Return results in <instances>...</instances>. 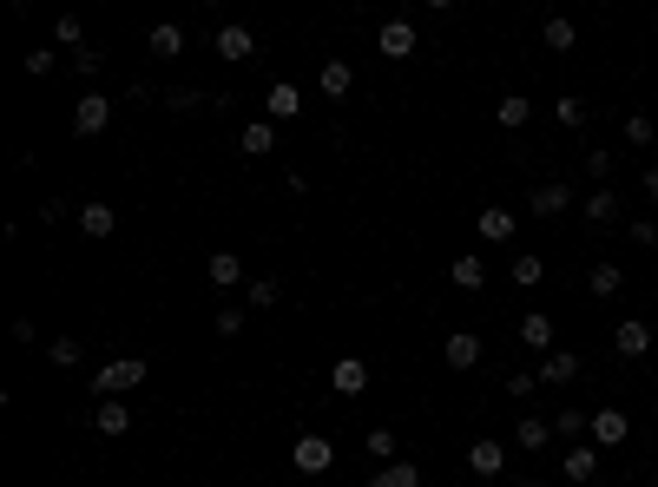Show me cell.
Returning <instances> with one entry per match:
<instances>
[{
  "label": "cell",
  "instance_id": "cell-1",
  "mask_svg": "<svg viewBox=\"0 0 658 487\" xmlns=\"http://www.w3.org/2000/svg\"><path fill=\"white\" fill-rule=\"evenodd\" d=\"M145 389V356H112L106 369H93V395L99 402H119V395Z\"/></svg>",
  "mask_w": 658,
  "mask_h": 487
},
{
  "label": "cell",
  "instance_id": "cell-2",
  "mask_svg": "<svg viewBox=\"0 0 658 487\" xmlns=\"http://www.w3.org/2000/svg\"><path fill=\"white\" fill-rule=\"evenodd\" d=\"M580 198H573V178H547V185H533V198H527V211L533 218H560V211H573Z\"/></svg>",
  "mask_w": 658,
  "mask_h": 487
},
{
  "label": "cell",
  "instance_id": "cell-3",
  "mask_svg": "<svg viewBox=\"0 0 658 487\" xmlns=\"http://www.w3.org/2000/svg\"><path fill=\"white\" fill-rule=\"evenodd\" d=\"M290 461H297V474H329V461H336V441H329V435H297Z\"/></svg>",
  "mask_w": 658,
  "mask_h": 487
},
{
  "label": "cell",
  "instance_id": "cell-4",
  "mask_svg": "<svg viewBox=\"0 0 658 487\" xmlns=\"http://www.w3.org/2000/svg\"><path fill=\"white\" fill-rule=\"evenodd\" d=\"M106 126H112V99L106 93L73 99V132H79V139H93V132H106Z\"/></svg>",
  "mask_w": 658,
  "mask_h": 487
},
{
  "label": "cell",
  "instance_id": "cell-5",
  "mask_svg": "<svg viewBox=\"0 0 658 487\" xmlns=\"http://www.w3.org/2000/svg\"><path fill=\"white\" fill-rule=\"evenodd\" d=\"M580 369H586V362L573 356V349H553V356H540V362H533V376H540V389H566V382L580 376Z\"/></svg>",
  "mask_w": 658,
  "mask_h": 487
},
{
  "label": "cell",
  "instance_id": "cell-6",
  "mask_svg": "<svg viewBox=\"0 0 658 487\" xmlns=\"http://www.w3.org/2000/svg\"><path fill=\"white\" fill-rule=\"evenodd\" d=\"M376 47L389 53V60H408V53L422 47V33H415V20H382V33H376Z\"/></svg>",
  "mask_w": 658,
  "mask_h": 487
},
{
  "label": "cell",
  "instance_id": "cell-7",
  "mask_svg": "<svg viewBox=\"0 0 658 487\" xmlns=\"http://www.w3.org/2000/svg\"><path fill=\"white\" fill-rule=\"evenodd\" d=\"M329 389H336V395H362V389H369V362H362V356H336V362H329Z\"/></svg>",
  "mask_w": 658,
  "mask_h": 487
},
{
  "label": "cell",
  "instance_id": "cell-8",
  "mask_svg": "<svg viewBox=\"0 0 658 487\" xmlns=\"http://www.w3.org/2000/svg\"><path fill=\"white\" fill-rule=\"evenodd\" d=\"M468 474H481V481H494V474H507V448H501L494 435H481V441L468 448Z\"/></svg>",
  "mask_w": 658,
  "mask_h": 487
},
{
  "label": "cell",
  "instance_id": "cell-9",
  "mask_svg": "<svg viewBox=\"0 0 658 487\" xmlns=\"http://www.w3.org/2000/svg\"><path fill=\"white\" fill-rule=\"evenodd\" d=\"M580 218L599 224V231H606V224H619V191H612V185H593V191H586V205H580Z\"/></svg>",
  "mask_w": 658,
  "mask_h": 487
},
{
  "label": "cell",
  "instance_id": "cell-10",
  "mask_svg": "<svg viewBox=\"0 0 658 487\" xmlns=\"http://www.w3.org/2000/svg\"><path fill=\"white\" fill-rule=\"evenodd\" d=\"M626 435H632V422L619 409H593V448H626Z\"/></svg>",
  "mask_w": 658,
  "mask_h": 487
},
{
  "label": "cell",
  "instance_id": "cell-11",
  "mask_svg": "<svg viewBox=\"0 0 658 487\" xmlns=\"http://www.w3.org/2000/svg\"><path fill=\"white\" fill-rule=\"evenodd\" d=\"M612 349H619V356H632V362H639L645 349H652V330H645L639 316H619V330H612Z\"/></svg>",
  "mask_w": 658,
  "mask_h": 487
},
{
  "label": "cell",
  "instance_id": "cell-12",
  "mask_svg": "<svg viewBox=\"0 0 658 487\" xmlns=\"http://www.w3.org/2000/svg\"><path fill=\"white\" fill-rule=\"evenodd\" d=\"M586 435H593V415H586V409H573V402H566V409L553 415V441H566V448H580Z\"/></svg>",
  "mask_w": 658,
  "mask_h": 487
},
{
  "label": "cell",
  "instance_id": "cell-13",
  "mask_svg": "<svg viewBox=\"0 0 658 487\" xmlns=\"http://www.w3.org/2000/svg\"><path fill=\"white\" fill-rule=\"evenodd\" d=\"M514 441H520V455H540L553 441V415H520L514 422Z\"/></svg>",
  "mask_w": 658,
  "mask_h": 487
},
{
  "label": "cell",
  "instance_id": "cell-14",
  "mask_svg": "<svg viewBox=\"0 0 658 487\" xmlns=\"http://www.w3.org/2000/svg\"><path fill=\"white\" fill-rule=\"evenodd\" d=\"M514 224H520V218H514L507 205H487L481 218H474V231H481L487 244H514Z\"/></svg>",
  "mask_w": 658,
  "mask_h": 487
},
{
  "label": "cell",
  "instance_id": "cell-15",
  "mask_svg": "<svg viewBox=\"0 0 658 487\" xmlns=\"http://www.w3.org/2000/svg\"><path fill=\"white\" fill-rule=\"evenodd\" d=\"M73 218H79V231H86V237H112V224H119V211H112L106 198H86V205H79Z\"/></svg>",
  "mask_w": 658,
  "mask_h": 487
},
{
  "label": "cell",
  "instance_id": "cell-16",
  "mask_svg": "<svg viewBox=\"0 0 658 487\" xmlns=\"http://www.w3.org/2000/svg\"><path fill=\"white\" fill-rule=\"evenodd\" d=\"M264 112H270V126H277V119H297V112H303V93L290 86V79H277V86L264 93Z\"/></svg>",
  "mask_w": 658,
  "mask_h": 487
},
{
  "label": "cell",
  "instance_id": "cell-17",
  "mask_svg": "<svg viewBox=\"0 0 658 487\" xmlns=\"http://www.w3.org/2000/svg\"><path fill=\"white\" fill-rule=\"evenodd\" d=\"M520 343L540 349V356H553V316L547 310H527V316H520Z\"/></svg>",
  "mask_w": 658,
  "mask_h": 487
},
{
  "label": "cell",
  "instance_id": "cell-18",
  "mask_svg": "<svg viewBox=\"0 0 658 487\" xmlns=\"http://www.w3.org/2000/svg\"><path fill=\"white\" fill-rule=\"evenodd\" d=\"M441 356H448V369H474V362H481V336H474V330H455L448 343H441Z\"/></svg>",
  "mask_w": 658,
  "mask_h": 487
},
{
  "label": "cell",
  "instance_id": "cell-19",
  "mask_svg": "<svg viewBox=\"0 0 658 487\" xmlns=\"http://www.w3.org/2000/svg\"><path fill=\"white\" fill-rule=\"evenodd\" d=\"M251 53H257L251 27H237V20H231V27H218V60H251Z\"/></svg>",
  "mask_w": 658,
  "mask_h": 487
},
{
  "label": "cell",
  "instance_id": "cell-20",
  "mask_svg": "<svg viewBox=\"0 0 658 487\" xmlns=\"http://www.w3.org/2000/svg\"><path fill=\"white\" fill-rule=\"evenodd\" d=\"M527 119H533V99L527 93H507L501 106H494V126H501V132H520Z\"/></svg>",
  "mask_w": 658,
  "mask_h": 487
},
{
  "label": "cell",
  "instance_id": "cell-21",
  "mask_svg": "<svg viewBox=\"0 0 658 487\" xmlns=\"http://www.w3.org/2000/svg\"><path fill=\"white\" fill-rule=\"evenodd\" d=\"M204 277L218 283V290H231V283H244V257H237V251H211V264H204Z\"/></svg>",
  "mask_w": 658,
  "mask_h": 487
},
{
  "label": "cell",
  "instance_id": "cell-22",
  "mask_svg": "<svg viewBox=\"0 0 658 487\" xmlns=\"http://www.w3.org/2000/svg\"><path fill=\"white\" fill-rule=\"evenodd\" d=\"M237 145H244V158H270V152H277V126H270V119H251Z\"/></svg>",
  "mask_w": 658,
  "mask_h": 487
},
{
  "label": "cell",
  "instance_id": "cell-23",
  "mask_svg": "<svg viewBox=\"0 0 658 487\" xmlns=\"http://www.w3.org/2000/svg\"><path fill=\"white\" fill-rule=\"evenodd\" d=\"M448 283H455V290H481V283H487V264H481L474 251H461L455 264H448Z\"/></svg>",
  "mask_w": 658,
  "mask_h": 487
},
{
  "label": "cell",
  "instance_id": "cell-24",
  "mask_svg": "<svg viewBox=\"0 0 658 487\" xmlns=\"http://www.w3.org/2000/svg\"><path fill=\"white\" fill-rule=\"evenodd\" d=\"M93 428H99V435H126L132 409H126V402H93Z\"/></svg>",
  "mask_w": 658,
  "mask_h": 487
},
{
  "label": "cell",
  "instance_id": "cell-25",
  "mask_svg": "<svg viewBox=\"0 0 658 487\" xmlns=\"http://www.w3.org/2000/svg\"><path fill=\"white\" fill-rule=\"evenodd\" d=\"M316 86H323L329 99H349V86H356V73H349V60H323V73H316Z\"/></svg>",
  "mask_w": 658,
  "mask_h": 487
},
{
  "label": "cell",
  "instance_id": "cell-26",
  "mask_svg": "<svg viewBox=\"0 0 658 487\" xmlns=\"http://www.w3.org/2000/svg\"><path fill=\"white\" fill-rule=\"evenodd\" d=\"M362 487H422V474H415V461H389V468H376Z\"/></svg>",
  "mask_w": 658,
  "mask_h": 487
},
{
  "label": "cell",
  "instance_id": "cell-27",
  "mask_svg": "<svg viewBox=\"0 0 658 487\" xmlns=\"http://www.w3.org/2000/svg\"><path fill=\"white\" fill-rule=\"evenodd\" d=\"M152 53H158V60H178V53H185V27H178V20H158V27H152Z\"/></svg>",
  "mask_w": 658,
  "mask_h": 487
},
{
  "label": "cell",
  "instance_id": "cell-28",
  "mask_svg": "<svg viewBox=\"0 0 658 487\" xmlns=\"http://www.w3.org/2000/svg\"><path fill=\"white\" fill-rule=\"evenodd\" d=\"M586 290H593V297H619V290H626V270H619V264H593V270H586Z\"/></svg>",
  "mask_w": 658,
  "mask_h": 487
},
{
  "label": "cell",
  "instance_id": "cell-29",
  "mask_svg": "<svg viewBox=\"0 0 658 487\" xmlns=\"http://www.w3.org/2000/svg\"><path fill=\"white\" fill-rule=\"evenodd\" d=\"M593 474H599V448H593V441L566 448V481H593Z\"/></svg>",
  "mask_w": 658,
  "mask_h": 487
},
{
  "label": "cell",
  "instance_id": "cell-30",
  "mask_svg": "<svg viewBox=\"0 0 658 487\" xmlns=\"http://www.w3.org/2000/svg\"><path fill=\"white\" fill-rule=\"evenodd\" d=\"M553 126H560V132H580L586 126V99L580 93H560V99H553Z\"/></svg>",
  "mask_w": 658,
  "mask_h": 487
},
{
  "label": "cell",
  "instance_id": "cell-31",
  "mask_svg": "<svg viewBox=\"0 0 658 487\" xmlns=\"http://www.w3.org/2000/svg\"><path fill=\"white\" fill-rule=\"evenodd\" d=\"M540 40H547L553 53H573V47H580V27H573V20H560V14H553L547 27H540Z\"/></svg>",
  "mask_w": 658,
  "mask_h": 487
},
{
  "label": "cell",
  "instance_id": "cell-32",
  "mask_svg": "<svg viewBox=\"0 0 658 487\" xmlns=\"http://www.w3.org/2000/svg\"><path fill=\"white\" fill-rule=\"evenodd\" d=\"M580 165H586V178H593V185H606V178H612V152H606V145H593Z\"/></svg>",
  "mask_w": 658,
  "mask_h": 487
},
{
  "label": "cell",
  "instance_id": "cell-33",
  "mask_svg": "<svg viewBox=\"0 0 658 487\" xmlns=\"http://www.w3.org/2000/svg\"><path fill=\"white\" fill-rule=\"evenodd\" d=\"M540 277H547V264H540V257H514V283H520V290H533V283H540Z\"/></svg>",
  "mask_w": 658,
  "mask_h": 487
},
{
  "label": "cell",
  "instance_id": "cell-34",
  "mask_svg": "<svg viewBox=\"0 0 658 487\" xmlns=\"http://www.w3.org/2000/svg\"><path fill=\"white\" fill-rule=\"evenodd\" d=\"M47 356L60 362V369H73V362L86 356V349H79V336H53V343H47Z\"/></svg>",
  "mask_w": 658,
  "mask_h": 487
},
{
  "label": "cell",
  "instance_id": "cell-35",
  "mask_svg": "<svg viewBox=\"0 0 658 487\" xmlns=\"http://www.w3.org/2000/svg\"><path fill=\"white\" fill-rule=\"evenodd\" d=\"M652 139H658V126L645 119V112H632V119H626V145H639V152H645Z\"/></svg>",
  "mask_w": 658,
  "mask_h": 487
},
{
  "label": "cell",
  "instance_id": "cell-36",
  "mask_svg": "<svg viewBox=\"0 0 658 487\" xmlns=\"http://www.w3.org/2000/svg\"><path fill=\"white\" fill-rule=\"evenodd\" d=\"M53 40H60V47H73V53L86 47V33H79V20H73V14H60V20H53Z\"/></svg>",
  "mask_w": 658,
  "mask_h": 487
},
{
  "label": "cell",
  "instance_id": "cell-37",
  "mask_svg": "<svg viewBox=\"0 0 658 487\" xmlns=\"http://www.w3.org/2000/svg\"><path fill=\"white\" fill-rule=\"evenodd\" d=\"M369 455L389 468V461H395V428H369Z\"/></svg>",
  "mask_w": 658,
  "mask_h": 487
},
{
  "label": "cell",
  "instance_id": "cell-38",
  "mask_svg": "<svg viewBox=\"0 0 658 487\" xmlns=\"http://www.w3.org/2000/svg\"><path fill=\"white\" fill-rule=\"evenodd\" d=\"M283 290H277V277H251V310H270Z\"/></svg>",
  "mask_w": 658,
  "mask_h": 487
},
{
  "label": "cell",
  "instance_id": "cell-39",
  "mask_svg": "<svg viewBox=\"0 0 658 487\" xmlns=\"http://www.w3.org/2000/svg\"><path fill=\"white\" fill-rule=\"evenodd\" d=\"M533 389H540L533 369H514V376H507V395H514V402H533Z\"/></svg>",
  "mask_w": 658,
  "mask_h": 487
},
{
  "label": "cell",
  "instance_id": "cell-40",
  "mask_svg": "<svg viewBox=\"0 0 658 487\" xmlns=\"http://www.w3.org/2000/svg\"><path fill=\"white\" fill-rule=\"evenodd\" d=\"M99 66H106V53H99V47H93V40H86V47H79V53H73V73H86V79H93V73H99Z\"/></svg>",
  "mask_w": 658,
  "mask_h": 487
},
{
  "label": "cell",
  "instance_id": "cell-41",
  "mask_svg": "<svg viewBox=\"0 0 658 487\" xmlns=\"http://www.w3.org/2000/svg\"><path fill=\"white\" fill-rule=\"evenodd\" d=\"M20 66H27V73H33V79H47V73H53V66H60V53H47V47H33V53H27V60H20Z\"/></svg>",
  "mask_w": 658,
  "mask_h": 487
},
{
  "label": "cell",
  "instance_id": "cell-42",
  "mask_svg": "<svg viewBox=\"0 0 658 487\" xmlns=\"http://www.w3.org/2000/svg\"><path fill=\"white\" fill-rule=\"evenodd\" d=\"M211 323H218V336H237V330H244V310L224 303V310H211Z\"/></svg>",
  "mask_w": 658,
  "mask_h": 487
},
{
  "label": "cell",
  "instance_id": "cell-43",
  "mask_svg": "<svg viewBox=\"0 0 658 487\" xmlns=\"http://www.w3.org/2000/svg\"><path fill=\"white\" fill-rule=\"evenodd\" d=\"M626 237L639 244V251H652V244H658V224H652V218H632V224H626Z\"/></svg>",
  "mask_w": 658,
  "mask_h": 487
},
{
  "label": "cell",
  "instance_id": "cell-44",
  "mask_svg": "<svg viewBox=\"0 0 658 487\" xmlns=\"http://www.w3.org/2000/svg\"><path fill=\"white\" fill-rule=\"evenodd\" d=\"M165 106H172V112H198L204 99H198V93H185V86H178V93H165Z\"/></svg>",
  "mask_w": 658,
  "mask_h": 487
},
{
  "label": "cell",
  "instance_id": "cell-45",
  "mask_svg": "<svg viewBox=\"0 0 658 487\" xmlns=\"http://www.w3.org/2000/svg\"><path fill=\"white\" fill-rule=\"evenodd\" d=\"M66 211H73V205H66V198H47V205H40V224H60Z\"/></svg>",
  "mask_w": 658,
  "mask_h": 487
},
{
  "label": "cell",
  "instance_id": "cell-46",
  "mask_svg": "<svg viewBox=\"0 0 658 487\" xmlns=\"http://www.w3.org/2000/svg\"><path fill=\"white\" fill-rule=\"evenodd\" d=\"M639 185H645V198H652V205H658V165H652V172L639 178Z\"/></svg>",
  "mask_w": 658,
  "mask_h": 487
}]
</instances>
